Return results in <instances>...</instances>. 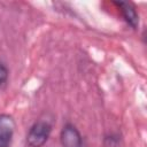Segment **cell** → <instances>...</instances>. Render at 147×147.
<instances>
[{
	"instance_id": "6da1fadb",
	"label": "cell",
	"mask_w": 147,
	"mask_h": 147,
	"mask_svg": "<svg viewBox=\"0 0 147 147\" xmlns=\"http://www.w3.org/2000/svg\"><path fill=\"white\" fill-rule=\"evenodd\" d=\"M52 132V124L47 121L36 122L26 134V144L30 147H42Z\"/></svg>"
},
{
	"instance_id": "7a4b0ae2",
	"label": "cell",
	"mask_w": 147,
	"mask_h": 147,
	"mask_svg": "<svg viewBox=\"0 0 147 147\" xmlns=\"http://www.w3.org/2000/svg\"><path fill=\"white\" fill-rule=\"evenodd\" d=\"M60 140L62 147H86L80 132L71 123H68L62 127Z\"/></svg>"
},
{
	"instance_id": "3957f363",
	"label": "cell",
	"mask_w": 147,
	"mask_h": 147,
	"mask_svg": "<svg viewBox=\"0 0 147 147\" xmlns=\"http://www.w3.org/2000/svg\"><path fill=\"white\" fill-rule=\"evenodd\" d=\"M15 121L8 114H0V147H10L15 132Z\"/></svg>"
},
{
	"instance_id": "277c9868",
	"label": "cell",
	"mask_w": 147,
	"mask_h": 147,
	"mask_svg": "<svg viewBox=\"0 0 147 147\" xmlns=\"http://www.w3.org/2000/svg\"><path fill=\"white\" fill-rule=\"evenodd\" d=\"M117 6L119 7L121 13L127 24L133 29H137L139 25V15L136 10V7L130 2H117Z\"/></svg>"
},
{
	"instance_id": "5b68a950",
	"label": "cell",
	"mask_w": 147,
	"mask_h": 147,
	"mask_svg": "<svg viewBox=\"0 0 147 147\" xmlns=\"http://www.w3.org/2000/svg\"><path fill=\"white\" fill-rule=\"evenodd\" d=\"M119 142V137L118 134L110 133L103 138V146L105 147H117Z\"/></svg>"
},
{
	"instance_id": "8992f818",
	"label": "cell",
	"mask_w": 147,
	"mask_h": 147,
	"mask_svg": "<svg viewBox=\"0 0 147 147\" xmlns=\"http://www.w3.org/2000/svg\"><path fill=\"white\" fill-rule=\"evenodd\" d=\"M8 76H9L8 68L6 67V64H3L2 62H0V88H2L3 86H6L7 80H8Z\"/></svg>"
}]
</instances>
